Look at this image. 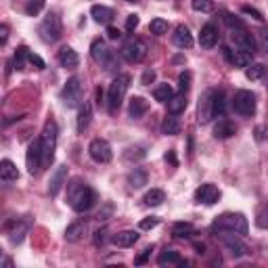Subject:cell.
I'll return each mask as SVG.
<instances>
[{
  "mask_svg": "<svg viewBox=\"0 0 268 268\" xmlns=\"http://www.w3.org/2000/svg\"><path fill=\"white\" fill-rule=\"evenodd\" d=\"M172 94H174L172 86H170V84H159V86H155V90H153V99L159 101V103H168L170 99H172Z\"/></svg>",
  "mask_w": 268,
  "mask_h": 268,
  "instance_id": "cell-35",
  "label": "cell"
},
{
  "mask_svg": "<svg viewBox=\"0 0 268 268\" xmlns=\"http://www.w3.org/2000/svg\"><path fill=\"white\" fill-rule=\"evenodd\" d=\"M233 109L239 115H243V118H252V115L256 113V96H254V92L239 90L235 94V99H233Z\"/></svg>",
  "mask_w": 268,
  "mask_h": 268,
  "instance_id": "cell-10",
  "label": "cell"
},
{
  "mask_svg": "<svg viewBox=\"0 0 268 268\" xmlns=\"http://www.w3.org/2000/svg\"><path fill=\"white\" fill-rule=\"evenodd\" d=\"M109 241L115 247H132L138 241V233H134V230H122L118 235H111Z\"/></svg>",
  "mask_w": 268,
  "mask_h": 268,
  "instance_id": "cell-24",
  "label": "cell"
},
{
  "mask_svg": "<svg viewBox=\"0 0 268 268\" xmlns=\"http://www.w3.org/2000/svg\"><path fill=\"white\" fill-rule=\"evenodd\" d=\"M32 228V218L30 216H23V218H13L6 222V235H8V241H11L13 245H19L21 241L25 239V235L30 233Z\"/></svg>",
  "mask_w": 268,
  "mask_h": 268,
  "instance_id": "cell-8",
  "label": "cell"
},
{
  "mask_svg": "<svg viewBox=\"0 0 268 268\" xmlns=\"http://www.w3.org/2000/svg\"><path fill=\"white\" fill-rule=\"evenodd\" d=\"M90 15L94 17L96 23H103V25H109L111 19H113V11L109 6H103V4H94L90 8Z\"/></svg>",
  "mask_w": 268,
  "mask_h": 268,
  "instance_id": "cell-28",
  "label": "cell"
},
{
  "mask_svg": "<svg viewBox=\"0 0 268 268\" xmlns=\"http://www.w3.org/2000/svg\"><path fill=\"white\" fill-rule=\"evenodd\" d=\"M149 256H151V247H149V249H145V252H142L140 256H136V258H134V264H136V266H142V264H147Z\"/></svg>",
  "mask_w": 268,
  "mask_h": 268,
  "instance_id": "cell-53",
  "label": "cell"
},
{
  "mask_svg": "<svg viewBox=\"0 0 268 268\" xmlns=\"http://www.w3.org/2000/svg\"><path fill=\"white\" fill-rule=\"evenodd\" d=\"M226 23H228L230 32H233V30H241V28H245V23L241 21V19H237V17H233V15H226Z\"/></svg>",
  "mask_w": 268,
  "mask_h": 268,
  "instance_id": "cell-47",
  "label": "cell"
},
{
  "mask_svg": "<svg viewBox=\"0 0 268 268\" xmlns=\"http://www.w3.org/2000/svg\"><path fill=\"white\" fill-rule=\"evenodd\" d=\"M25 166H28V172L32 176H36L40 172L42 166V147H40V138L32 140L28 145V151H25Z\"/></svg>",
  "mask_w": 268,
  "mask_h": 268,
  "instance_id": "cell-11",
  "label": "cell"
},
{
  "mask_svg": "<svg viewBox=\"0 0 268 268\" xmlns=\"http://www.w3.org/2000/svg\"><path fill=\"white\" fill-rule=\"evenodd\" d=\"M101 65L105 67V71H111V74H118V71H120V57H118V52L111 50Z\"/></svg>",
  "mask_w": 268,
  "mask_h": 268,
  "instance_id": "cell-37",
  "label": "cell"
},
{
  "mask_svg": "<svg viewBox=\"0 0 268 268\" xmlns=\"http://www.w3.org/2000/svg\"><path fill=\"white\" fill-rule=\"evenodd\" d=\"M138 23H140L138 15H128V19H126V30H128V32H134V30L138 28Z\"/></svg>",
  "mask_w": 268,
  "mask_h": 268,
  "instance_id": "cell-50",
  "label": "cell"
},
{
  "mask_svg": "<svg viewBox=\"0 0 268 268\" xmlns=\"http://www.w3.org/2000/svg\"><path fill=\"white\" fill-rule=\"evenodd\" d=\"M57 136H59V128L57 124L48 120L44 124V130L40 134V147H42V166H50L55 159V151H57Z\"/></svg>",
  "mask_w": 268,
  "mask_h": 268,
  "instance_id": "cell-3",
  "label": "cell"
},
{
  "mask_svg": "<svg viewBox=\"0 0 268 268\" xmlns=\"http://www.w3.org/2000/svg\"><path fill=\"white\" fill-rule=\"evenodd\" d=\"M38 34L44 42H57L61 38V34H63V25H61V19L57 13H48L46 17L42 19L40 28H38Z\"/></svg>",
  "mask_w": 268,
  "mask_h": 268,
  "instance_id": "cell-5",
  "label": "cell"
},
{
  "mask_svg": "<svg viewBox=\"0 0 268 268\" xmlns=\"http://www.w3.org/2000/svg\"><path fill=\"white\" fill-rule=\"evenodd\" d=\"M145 201L149 208H155V205H162L164 201H166V193L162 191V189H151L147 195H145Z\"/></svg>",
  "mask_w": 268,
  "mask_h": 268,
  "instance_id": "cell-34",
  "label": "cell"
},
{
  "mask_svg": "<svg viewBox=\"0 0 268 268\" xmlns=\"http://www.w3.org/2000/svg\"><path fill=\"white\" fill-rule=\"evenodd\" d=\"M65 182H67V166H59L55 172H52L50 180H48V193H50V197H57L59 191L65 186Z\"/></svg>",
  "mask_w": 268,
  "mask_h": 268,
  "instance_id": "cell-14",
  "label": "cell"
},
{
  "mask_svg": "<svg viewBox=\"0 0 268 268\" xmlns=\"http://www.w3.org/2000/svg\"><path fill=\"white\" fill-rule=\"evenodd\" d=\"M220 199V193L214 184H201L197 191H195V201L203 203V205H214Z\"/></svg>",
  "mask_w": 268,
  "mask_h": 268,
  "instance_id": "cell-15",
  "label": "cell"
},
{
  "mask_svg": "<svg viewBox=\"0 0 268 268\" xmlns=\"http://www.w3.org/2000/svg\"><path fill=\"white\" fill-rule=\"evenodd\" d=\"M147 111H149V103L142 99V96H132V99H130V105H128L130 118H132V120H140Z\"/></svg>",
  "mask_w": 268,
  "mask_h": 268,
  "instance_id": "cell-25",
  "label": "cell"
},
{
  "mask_svg": "<svg viewBox=\"0 0 268 268\" xmlns=\"http://www.w3.org/2000/svg\"><path fill=\"white\" fill-rule=\"evenodd\" d=\"M88 153H90V157L94 159V162H99V164L111 162V157H113L109 142L103 140V138H94L90 145H88Z\"/></svg>",
  "mask_w": 268,
  "mask_h": 268,
  "instance_id": "cell-12",
  "label": "cell"
},
{
  "mask_svg": "<svg viewBox=\"0 0 268 268\" xmlns=\"http://www.w3.org/2000/svg\"><path fill=\"white\" fill-rule=\"evenodd\" d=\"M241 13H243V15H249V17H254V19H258V21H262V19H264L262 13H260V11H256V8H252V6H243V8H241Z\"/></svg>",
  "mask_w": 268,
  "mask_h": 268,
  "instance_id": "cell-51",
  "label": "cell"
},
{
  "mask_svg": "<svg viewBox=\"0 0 268 268\" xmlns=\"http://www.w3.org/2000/svg\"><path fill=\"white\" fill-rule=\"evenodd\" d=\"M233 40L237 42V46L241 50H245V52H256V40H254V36L249 34L245 28H241V30H233Z\"/></svg>",
  "mask_w": 268,
  "mask_h": 268,
  "instance_id": "cell-16",
  "label": "cell"
},
{
  "mask_svg": "<svg viewBox=\"0 0 268 268\" xmlns=\"http://www.w3.org/2000/svg\"><path fill=\"white\" fill-rule=\"evenodd\" d=\"M256 224H258V228H268V203H264L262 208L258 210Z\"/></svg>",
  "mask_w": 268,
  "mask_h": 268,
  "instance_id": "cell-41",
  "label": "cell"
},
{
  "mask_svg": "<svg viewBox=\"0 0 268 268\" xmlns=\"http://www.w3.org/2000/svg\"><path fill=\"white\" fill-rule=\"evenodd\" d=\"M197 118H199V124H208L212 122V118H216V113H214V90H205L201 94Z\"/></svg>",
  "mask_w": 268,
  "mask_h": 268,
  "instance_id": "cell-13",
  "label": "cell"
},
{
  "mask_svg": "<svg viewBox=\"0 0 268 268\" xmlns=\"http://www.w3.org/2000/svg\"><path fill=\"white\" fill-rule=\"evenodd\" d=\"M180 130H182L180 120H178L174 113L166 115L164 122H162V132L166 134V136H176V134H180Z\"/></svg>",
  "mask_w": 268,
  "mask_h": 268,
  "instance_id": "cell-27",
  "label": "cell"
},
{
  "mask_svg": "<svg viewBox=\"0 0 268 268\" xmlns=\"http://www.w3.org/2000/svg\"><path fill=\"white\" fill-rule=\"evenodd\" d=\"M193 8H195V11L210 13L212 11V2H210V0H193Z\"/></svg>",
  "mask_w": 268,
  "mask_h": 268,
  "instance_id": "cell-46",
  "label": "cell"
},
{
  "mask_svg": "<svg viewBox=\"0 0 268 268\" xmlns=\"http://www.w3.org/2000/svg\"><path fill=\"white\" fill-rule=\"evenodd\" d=\"M149 30H151V34H155V36H164V34H168V21L166 19H153L149 23Z\"/></svg>",
  "mask_w": 268,
  "mask_h": 268,
  "instance_id": "cell-40",
  "label": "cell"
},
{
  "mask_svg": "<svg viewBox=\"0 0 268 268\" xmlns=\"http://www.w3.org/2000/svg\"><path fill=\"white\" fill-rule=\"evenodd\" d=\"M44 8V0H30L28 6H25V15H30V17H36L40 11Z\"/></svg>",
  "mask_w": 268,
  "mask_h": 268,
  "instance_id": "cell-42",
  "label": "cell"
},
{
  "mask_svg": "<svg viewBox=\"0 0 268 268\" xmlns=\"http://www.w3.org/2000/svg\"><path fill=\"white\" fill-rule=\"evenodd\" d=\"M199 44H201V48H214L218 44V28L214 23H205L201 28Z\"/></svg>",
  "mask_w": 268,
  "mask_h": 268,
  "instance_id": "cell-17",
  "label": "cell"
},
{
  "mask_svg": "<svg viewBox=\"0 0 268 268\" xmlns=\"http://www.w3.org/2000/svg\"><path fill=\"white\" fill-rule=\"evenodd\" d=\"M109 52H111V48H107L105 40H101V38H99V40H94V42L90 44V57L96 61V63H103Z\"/></svg>",
  "mask_w": 268,
  "mask_h": 268,
  "instance_id": "cell-29",
  "label": "cell"
},
{
  "mask_svg": "<svg viewBox=\"0 0 268 268\" xmlns=\"http://www.w3.org/2000/svg\"><path fill=\"white\" fill-rule=\"evenodd\" d=\"M216 237H220L222 245H224L230 254H233L235 258H243L247 256V245L243 243V239H241V235L237 233H230V230H218V233H214Z\"/></svg>",
  "mask_w": 268,
  "mask_h": 268,
  "instance_id": "cell-9",
  "label": "cell"
},
{
  "mask_svg": "<svg viewBox=\"0 0 268 268\" xmlns=\"http://www.w3.org/2000/svg\"><path fill=\"white\" fill-rule=\"evenodd\" d=\"M128 159V162H132V159H142L145 157V149H140V147H132L126 151V155H124Z\"/></svg>",
  "mask_w": 268,
  "mask_h": 268,
  "instance_id": "cell-45",
  "label": "cell"
},
{
  "mask_svg": "<svg viewBox=\"0 0 268 268\" xmlns=\"http://www.w3.org/2000/svg\"><path fill=\"white\" fill-rule=\"evenodd\" d=\"M28 61H30L36 69H44V67H46V63H44L38 55H34V52H30V50H28Z\"/></svg>",
  "mask_w": 268,
  "mask_h": 268,
  "instance_id": "cell-48",
  "label": "cell"
},
{
  "mask_svg": "<svg viewBox=\"0 0 268 268\" xmlns=\"http://www.w3.org/2000/svg\"><path fill=\"white\" fill-rule=\"evenodd\" d=\"M264 71H266V67L262 63H249L245 67V78L252 80V82H256V80H260L264 76Z\"/></svg>",
  "mask_w": 268,
  "mask_h": 268,
  "instance_id": "cell-36",
  "label": "cell"
},
{
  "mask_svg": "<svg viewBox=\"0 0 268 268\" xmlns=\"http://www.w3.org/2000/svg\"><path fill=\"white\" fill-rule=\"evenodd\" d=\"M67 201L71 205V210L82 214V212H88L96 203V193L80 180H71L67 184Z\"/></svg>",
  "mask_w": 268,
  "mask_h": 268,
  "instance_id": "cell-1",
  "label": "cell"
},
{
  "mask_svg": "<svg viewBox=\"0 0 268 268\" xmlns=\"http://www.w3.org/2000/svg\"><path fill=\"white\" fill-rule=\"evenodd\" d=\"M90 120H92V105L84 101L80 105V111H78V118H76V130L82 134L88 126H90Z\"/></svg>",
  "mask_w": 268,
  "mask_h": 268,
  "instance_id": "cell-18",
  "label": "cell"
},
{
  "mask_svg": "<svg viewBox=\"0 0 268 268\" xmlns=\"http://www.w3.org/2000/svg\"><path fill=\"white\" fill-rule=\"evenodd\" d=\"M224 55H226V59L233 63L235 67H247L249 63H252V52H245V50H235V52H230L228 48H224Z\"/></svg>",
  "mask_w": 268,
  "mask_h": 268,
  "instance_id": "cell-26",
  "label": "cell"
},
{
  "mask_svg": "<svg viewBox=\"0 0 268 268\" xmlns=\"http://www.w3.org/2000/svg\"><path fill=\"white\" fill-rule=\"evenodd\" d=\"M6 40H8V25H0V44H2V46H4V44H6Z\"/></svg>",
  "mask_w": 268,
  "mask_h": 268,
  "instance_id": "cell-57",
  "label": "cell"
},
{
  "mask_svg": "<svg viewBox=\"0 0 268 268\" xmlns=\"http://www.w3.org/2000/svg\"><path fill=\"white\" fill-rule=\"evenodd\" d=\"M184 109H186V96H184V92L172 94V99L168 101V113L178 115V113H182Z\"/></svg>",
  "mask_w": 268,
  "mask_h": 268,
  "instance_id": "cell-32",
  "label": "cell"
},
{
  "mask_svg": "<svg viewBox=\"0 0 268 268\" xmlns=\"http://www.w3.org/2000/svg\"><path fill=\"white\" fill-rule=\"evenodd\" d=\"M130 86V76L128 74H118L113 78V82L109 84V90H107V109L111 113L120 109V105L124 101V96L128 92Z\"/></svg>",
  "mask_w": 268,
  "mask_h": 268,
  "instance_id": "cell-4",
  "label": "cell"
},
{
  "mask_svg": "<svg viewBox=\"0 0 268 268\" xmlns=\"http://www.w3.org/2000/svg\"><path fill=\"white\" fill-rule=\"evenodd\" d=\"M260 46H262V50L268 55V28H264L260 32Z\"/></svg>",
  "mask_w": 268,
  "mask_h": 268,
  "instance_id": "cell-54",
  "label": "cell"
},
{
  "mask_svg": "<svg viewBox=\"0 0 268 268\" xmlns=\"http://www.w3.org/2000/svg\"><path fill=\"white\" fill-rule=\"evenodd\" d=\"M17 178H19V170H17V166L11 162V159H2L0 162V180H2L4 184H11L15 182Z\"/></svg>",
  "mask_w": 268,
  "mask_h": 268,
  "instance_id": "cell-20",
  "label": "cell"
},
{
  "mask_svg": "<svg viewBox=\"0 0 268 268\" xmlns=\"http://www.w3.org/2000/svg\"><path fill=\"white\" fill-rule=\"evenodd\" d=\"M235 132H237V126L230 120H220L216 126H214V138H218V140H226L230 136H235Z\"/></svg>",
  "mask_w": 268,
  "mask_h": 268,
  "instance_id": "cell-21",
  "label": "cell"
},
{
  "mask_svg": "<svg viewBox=\"0 0 268 268\" xmlns=\"http://www.w3.org/2000/svg\"><path fill=\"white\" fill-rule=\"evenodd\" d=\"M157 264L159 266H184L186 262L180 258V254L174 252V249H164V252H159V256H157Z\"/></svg>",
  "mask_w": 268,
  "mask_h": 268,
  "instance_id": "cell-23",
  "label": "cell"
},
{
  "mask_svg": "<svg viewBox=\"0 0 268 268\" xmlns=\"http://www.w3.org/2000/svg\"><path fill=\"white\" fill-rule=\"evenodd\" d=\"M84 233H86V224H82V222H74V224H69L67 230H65V241L76 243V241H80L84 237Z\"/></svg>",
  "mask_w": 268,
  "mask_h": 268,
  "instance_id": "cell-31",
  "label": "cell"
},
{
  "mask_svg": "<svg viewBox=\"0 0 268 268\" xmlns=\"http://www.w3.org/2000/svg\"><path fill=\"white\" fill-rule=\"evenodd\" d=\"M191 71H182L180 76H178V86H180V92H186L191 88Z\"/></svg>",
  "mask_w": 268,
  "mask_h": 268,
  "instance_id": "cell-43",
  "label": "cell"
},
{
  "mask_svg": "<svg viewBox=\"0 0 268 268\" xmlns=\"http://www.w3.org/2000/svg\"><path fill=\"white\" fill-rule=\"evenodd\" d=\"M226 111V96L222 90H214V113L222 115Z\"/></svg>",
  "mask_w": 268,
  "mask_h": 268,
  "instance_id": "cell-38",
  "label": "cell"
},
{
  "mask_svg": "<svg viewBox=\"0 0 268 268\" xmlns=\"http://www.w3.org/2000/svg\"><path fill=\"white\" fill-rule=\"evenodd\" d=\"M25 59H28V48H25V46L17 48L15 57H13V65H15V69H17V71L25 69Z\"/></svg>",
  "mask_w": 268,
  "mask_h": 268,
  "instance_id": "cell-39",
  "label": "cell"
},
{
  "mask_svg": "<svg viewBox=\"0 0 268 268\" xmlns=\"http://www.w3.org/2000/svg\"><path fill=\"white\" fill-rule=\"evenodd\" d=\"M105 241H107V230H96V233H94V245L103 247Z\"/></svg>",
  "mask_w": 268,
  "mask_h": 268,
  "instance_id": "cell-52",
  "label": "cell"
},
{
  "mask_svg": "<svg viewBox=\"0 0 268 268\" xmlns=\"http://www.w3.org/2000/svg\"><path fill=\"white\" fill-rule=\"evenodd\" d=\"M153 80H155V71H153V69H147L145 74H142V80H140V82H142V84H151Z\"/></svg>",
  "mask_w": 268,
  "mask_h": 268,
  "instance_id": "cell-56",
  "label": "cell"
},
{
  "mask_svg": "<svg viewBox=\"0 0 268 268\" xmlns=\"http://www.w3.org/2000/svg\"><path fill=\"white\" fill-rule=\"evenodd\" d=\"M111 212H113V205H111V203H107L105 208L99 212V216H96V218H99V220H107V218L111 216Z\"/></svg>",
  "mask_w": 268,
  "mask_h": 268,
  "instance_id": "cell-55",
  "label": "cell"
},
{
  "mask_svg": "<svg viewBox=\"0 0 268 268\" xmlns=\"http://www.w3.org/2000/svg\"><path fill=\"white\" fill-rule=\"evenodd\" d=\"M107 36H109L111 40H118L122 34H120V30H118V28H113V25H107Z\"/></svg>",
  "mask_w": 268,
  "mask_h": 268,
  "instance_id": "cell-58",
  "label": "cell"
},
{
  "mask_svg": "<svg viewBox=\"0 0 268 268\" xmlns=\"http://www.w3.org/2000/svg\"><path fill=\"white\" fill-rule=\"evenodd\" d=\"M166 162H170L172 166H178V159L174 155V151H168V153H166Z\"/></svg>",
  "mask_w": 268,
  "mask_h": 268,
  "instance_id": "cell-59",
  "label": "cell"
},
{
  "mask_svg": "<svg viewBox=\"0 0 268 268\" xmlns=\"http://www.w3.org/2000/svg\"><path fill=\"white\" fill-rule=\"evenodd\" d=\"M193 247L197 249V254H205V243H199V241H195Z\"/></svg>",
  "mask_w": 268,
  "mask_h": 268,
  "instance_id": "cell-60",
  "label": "cell"
},
{
  "mask_svg": "<svg viewBox=\"0 0 268 268\" xmlns=\"http://www.w3.org/2000/svg\"><path fill=\"white\" fill-rule=\"evenodd\" d=\"M218 230H230V233H237L241 237H245L249 233V222L245 218V214L226 212V214H222V216H218L216 220H214L212 233H218Z\"/></svg>",
  "mask_w": 268,
  "mask_h": 268,
  "instance_id": "cell-2",
  "label": "cell"
},
{
  "mask_svg": "<svg viewBox=\"0 0 268 268\" xmlns=\"http://www.w3.org/2000/svg\"><path fill=\"white\" fill-rule=\"evenodd\" d=\"M59 63L63 65L65 69H76L80 65V57H78V52L71 46H63L59 50Z\"/></svg>",
  "mask_w": 268,
  "mask_h": 268,
  "instance_id": "cell-22",
  "label": "cell"
},
{
  "mask_svg": "<svg viewBox=\"0 0 268 268\" xmlns=\"http://www.w3.org/2000/svg\"><path fill=\"white\" fill-rule=\"evenodd\" d=\"M157 224H159V218H157V216H149V218H142V220L138 222L140 230H151V228H155Z\"/></svg>",
  "mask_w": 268,
  "mask_h": 268,
  "instance_id": "cell-44",
  "label": "cell"
},
{
  "mask_svg": "<svg viewBox=\"0 0 268 268\" xmlns=\"http://www.w3.org/2000/svg\"><path fill=\"white\" fill-rule=\"evenodd\" d=\"M82 96H84V84H82V78L80 76H71L65 86H63V92H61V99L67 107H78L82 103Z\"/></svg>",
  "mask_w": 268,
  "mask_h": 268,
  "instance_id": "cell-6",
  "label": "cell"
},
{
  "mask_svg": "<svg viewBox=\"0 0 268 268\" xmlns=\"http://www.w3.org/2000/svg\"><path fill=\"white\" fill-rule=\"evenodd\" d=\"M172 42L178 48H191L193 46V34L189 32L186 25H178V28L174 30V34H172Z\"/></svg>",
  "mask_w": 268,
  "mask_h": 268,
  "instance_id": "cell-19",
  "label": "cell"
},
{
  "mask_svg": "<svg viewBox=\"0 0 268 268\" xmlns=\"http://www.w3.org/2000/svg\"><path fill=\"white\" fill-rule=\"evenodd\" d=\"M147 180H149L147 170H142V168H134L128 174V184L132 186V189H140V186H145Z\"/></svg>",
  "mask_w": 268,
  "mask_h": 268,
  "instance_id": "cell-30",
  "label": "cell"
},
{
  "mask_svg": "<svg viewBox=\"0 0 268 268\" xmlns=\"http://www.w3.org/2000/svg\"><path fill=\"white\" fill-rule=\"evenodd\" d=\"M120 52L128 63H140V61L147 57V44L138 38H134V36H130V38L124 40Z\"/></svg>",
  "mask_w": 268,
  "mask_h": 268,
  "instance_id": "cell-7",
  "label": "cell"
},
{
  "mask_svg": "<svg viewBox=\"0 0 268 268\" xmlns=\"http://www.w3.org/2000/svg\"><path fill=\"white\" fill-rule=\"evenodd\" d=\"M254 134H256V140H260V142L268 140V126H256Z\"/></svg>",
  "mask_w": 268,
  "mask_h": 268,
  "instance_id": "cell-49",
  "label": "cell"
},
{
  "mask_svg": "<svg viewBox=\"0 0 268 268\" xmlns=\"http://www.w3.org/2000/svg\"><path fill=\"white\" fill-rule=\"evenodd\" d=\"M172 235L176 239H189L191 235H195V226L191 222H176L172 226Z\"/></svg>",
  "mask_w": 268,
  "mask_h": 268,
  "instance_id": "cell-33",
  "label": "cell"
},
{
  "mask_svg": "<svg viewBox=\"0 0 268 268\" xmlns=\"http://www.w3.org/2000/svg\"><path fill=\"white\" fill-rule=\"evenodd\" d=\"M124 2H130V4H136V2H140V0H124Z\"/></svg>",
  "mask_w": 268,
  "mask_h": 268,
  "instance_id": "cell-61",
  "label": "cell"
}]
</instances>
